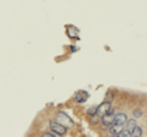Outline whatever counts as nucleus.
<instances>
[{
    "instance_id": "obj_10",
    "label": "nucleus",
    "mask_w": 147,
    "mask_h": 137,
    "mask_svg": "<svg viewBox=\"0 0 147 137\" xmlns=\"http://www.w3.org/2000/svg\"><path fill=\"white\" fill-rule=\"evenodd\" d=\"M134 114L136 115V118H140V116L142 115V113H141V111H137V110H136V111H135V113H134Z\"/></svg>"
},
{
    "instance_id": "obj_11",
    "label": "nucleus",
    "mask_w": 147,
    "mask_h": 137,
    "mask_svg": "<svg viewBox=\"0 0 147 137\" xmlns=\"http://www.w3.org/2000/svg\"><path fill=\"white\" fill-rule=\"evenodd\" d=\"M96 110H97V108H93V109L88 110V113H90V114H96Z\"/></svg>"
},
{
    "instance_id": "obj_4",
    "label": "nucleus",
    "mask_w": 147,
    "mask_h": 137,
    "mask_svg": "<svg viewBox=\"0 0 147 137\" xmlns=\"http://www.w3.org/2000/svg\"><path fill=\"white\" fill-rule=\"evenodd\" d=\"M124 129V125H118V124H111L109 126V132H110L113 136H119L120 132Z\"/></svg>"
},
{
    "instance_id": "obj_3",
    "label": "nucleus",
    "mask_w": 147,
    "mask_h": 137,
    "mask_svg": "<svg viewBox=\"0 0 147 137\" xmlns=\"http://www.w3.org/2000/svg\"><path fill=\"white\" fill-rule=\"evenodd\" d=\"M110 111H111L110 102H103L99 106H97V110H96V113H97L99 116H103V115H105V114H108V113H110Z\"/></svg>"
},
{
    "instance_id": "obj_5",
    "label": "nucleus",
    "mask_w": 147,
    "mask_h": 137,
    "mask_svg": "<svg viewBox=\"0 0 147 137\" xmlns=\"http://www.w3.org/2000/svg\"><path fill=\"white\" fill-rule=\"evenodd\" d=\"M126 120H128V116H126V114H124V113H120V114H118V115L114 116V119H113V123H111V124L124 125Z\"/></svg>"
},
{
    "instance_id": "obj_8",
    "label": "nucleus",
    "mask_w": 147,
    "mask_h": 137,
    "mask_svg": "<svg viewBox=\"0 0 147 137\" xmlns=\"http://www.w3.org/2000/svg\"><path fill=\"white\" fill-rule=\"evenodd\" d=\"M76 99V102H79V103H83V102H86V99H87V94L86 93H77L75 97Z\"/></svg>"
},
{
    "instance_id": "obj_2",
    "label": "nucleus",
    "mask_w": 147,
    "mask_h": 137,
    "mask_svg": "<svg viewBox=\"0 0 147 137\" xmlns=\"http://www.w3.org/2000/svg\"><path fill=\"white\" fill-rule=\"evenodd\" d=\"M58 123L61 124V125L65 127L74 126V121H72L66 114H64V113H59V114H58Z\"/></svg>"
},
{
    "instance_id": "obj_1",
    "label": "nucleus",
    "mask_w": 147,
    "mask_h": 137,
    "mask_svg": "<svg viewBox=\"0 0 147 137\" xmlns=\"http://www.w3.org/2000/svg\"><path fill=\"white\" fill-rule=\"evenodd\" d=\"M49 126H50V130L53 131L55 135L58 136H61V135H65L66 134V127L63 126L61 124H59L58 121H50L49 123Z\"/></svg>"
},
{
    "instance_id": "obj_7",
    "label": "nucleus",
    "mask_w": 147,
    "mask_h": 137,
    "mask_svg": "<svg viewBox=\"0 0 147 137\" xmlns=\"http://www.w3.org/2000/svg\"><path fill=\"white\" fill-rule=\"evenodd\" d=\"M131 136H134V137H140V136H142V129H141L140 126H135V129H134L133 131H131Z\"/></svg>"
},
{
    "instance_id": "obj_6",
    "label": "nucleus",
    "mask_w": 147,
    "mask_h": 137,
    "mask_svg": "<svg viewBox=\"0 0 147 137\" xmlns=\"http://www.w3.org/2000/svg\"><path fill=\"white\" fill-rule=\"evenodd\" d=\"M113 119H114V115L110 113H108V114H105V115L102 116V121H103V125L105 127H109L111 125V123H113Z\"/></svg>"
},
{
    "instance_id": "obj_9",
    "label": "nucleus",
    "mask_w": 147,
    "mask_h": 137,
    "mask_svg": "<svg viewBox=\"0 0 147 137\" xmlns=\"http://www.w3.org/2000/svg\"><path fill=\"white\" fill-rule=\"evenodd\" d=\"M42 136H43V137H58V135H55L54 132H53V134H48V132H47V134H43Z\"/></svg>"
}]
</instances>
